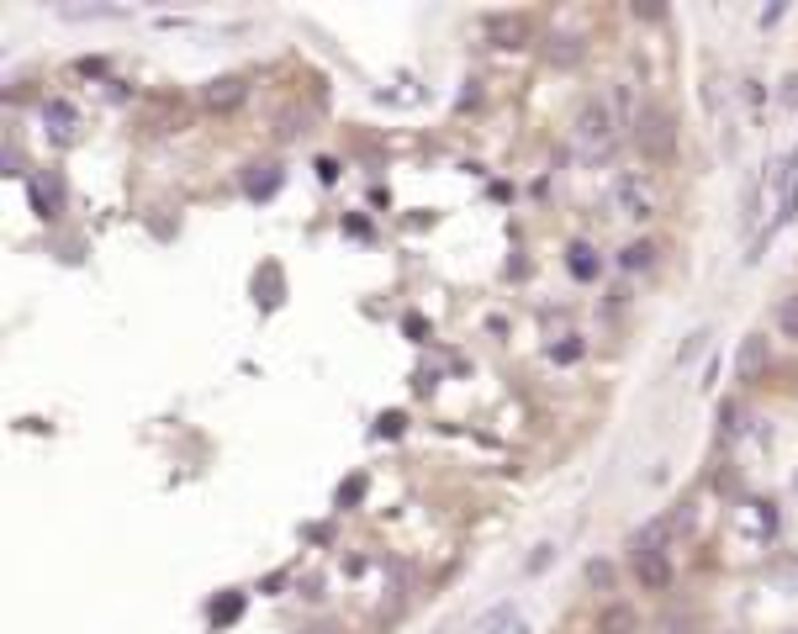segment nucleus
Segmentation results:
<instances>
[{
  "mask_svg": "<svg viewBox=\"0 0 798 634\" xmlns=\"http://www.w3.org/2000/svg\"><path fill=\"white\" fill-rule=\"evenodd\" d=\"M619 111H614V101L608 96H592V101H582V111H577V127H571V148H577V159L582 164H608V154H614V143H619Z\"/></svg>",
  "mask_w": 798,
  "mask_h": 634,
  "instance_id": "obj_1",
  "label": "nucleus"
},
{
  "mask_svg": "<svg viewBox=\"0 0 798 634\" xmlns=\"http://www.w3.org/2000/svg\"><path fill=\"white\" fill-rule=\"evenodd\" d=\"M793 196H798V154H777L762 175V222H756V249L767 244V233L783 222V212H793Z\"/></svg>",
  "mask_w": 798,
  "mask_h": 634,
  "instance_id": "obj_2",
  "label": "nucleus"
},
{
  "mask_svg": "<svg viewBox=\"0 0 798 634\" xmlns=\"http://www.w3.org/2000/svg\"><path fill=\"white\" fill-rule=\"evenodd\" d=\"M608 207H614V217H624V222H651L661 212V196H656L651 175L624 170L614 185H608Z\"/></svg>",
  "mask_w": 798,
  "mask_h": 634,
  "instance_id": "obj_3",
  "label": "nucleus"
},
{
  "mask_svg": "<svg viewBox=\"0 0 798 634\" xmlns=\"http://www.w3.org/2000/svg\"><path fill=\"white\" fill-rule=\"evenodd\" d=\"M635 143H640L645 159H666V154L677 148V127H672V117H666V111H640Z\"/></svg>",
  "mask_w": 798,
  "mask_h": 634,
  "instance_id": "obj_4",
  "label": "nucleus"
},
{
  "mask_svg": "<svg viewBox=\"0 0 798 634\" xmlns=\"http://www.w3.org/2000/svg\"><path fill=\"white\" fill-rule=\"evenodd\" d=\"M481 27H487V43H497V48H529L534 43V22L524 11H492Z\"/></svg>",
  "mask_w": 798,
  "mask_h": 634,
  "instance_id": "obj_5",
  "label": "nucleus"
},
{
  "mask_svg": "<svg viewBox=\"0 0 798 634\" xmlns=\"http://www.w3.org/2000/svg\"><path fill=\"white\" fill-rule=\"evenodd\" d=\"M27 196L37 217H59L64 212V175L59 170H32L27 175Z\"/></svg>",
  "mask_w": 798,
  "mask_h": 634,
  "instance_id": "obj_6",
  "label": "nucleus"
},
{
  "mask_svg": "<svg viewBox=\"0 0 798 634\" xmlns=\"http://www.w3.org/2000/svg\"><path fill=\"white\" fill-rule=\"evenodd\" d=\"M244 96H249L244 74H217L212 85H201V106H207V111H233Z\"/></svg>",
  "mask_w": 798,
  "mask_h": 634,
  "instance_id": "obj_7",
  "label": "nucleus"
},
{
  "mask_svg": "<svg viewBox=\"0 0 798 634\" xmlns=\"http://www.w3.org/2000/svg\"><path fill=\"white\" fill-rule=\"evenodd\" d=\"M281 180H286L281 164H270V159L265 164H249V170H244V196L249 201H270L275 191H281Z\"/></svg>",
  "mask_w": 798,
  "mask_h": 634,
  "instance_id": "obj_8",
  "label": "nucleus"
},
{
  "mask_svg": "<svg viewBox=\"0 0 798 634\" xmlns=\"http://www.w3.org/2000/svg\"><path fill=\"white\" fill-rule=\"evenodd\" d=\"M43 127H48V138H53V143H69V138H74V127H80V111H74L69 101L53 96V101L43 106Z\"/></svg>",
  "mask_w": 798,
  "mask_h": 634,
  "instance_id": "obj_9",
  "label": "nucleus"
},
{
  "mask_svg": "<svg viewBox=\"0 0 798 634\" xmlns=\"http://www.w3.org/2000/svg\"><path fill=\"white\" fill-rule=\"evenodd\" d=\"M635 576H640V587L645 592H666L672 587V561L656 550V555H635Z\"/></svg>",
  "mask_w": 798,
  "mask_h": 634,
  "instance_id": "obj_10",
  "label": "nucleus"
},
{
  "mask_svg": "<svg viewBox=\"0 0 798 634\" xmlns=\"http://www.w3.org/2000/svg\"><path fill=\"white\" fill-rule=\"evenodd\" d=\"M566 270L577 275V281H598L603 259H598V249H592V244H571L566 249Z\"/></svg>",
  "mask_w": 798,
  "mask_h": 634,
  "instance_id": "obj_11",
  "label": "nucleus"
},
{
  "mask_svg": "<svg viewBox=\"0 0 798 634\" xmlns=\"http://www.w3.org/2000/svg\"><path fill=\"white\" fill-rule=\"evenodd\" d=\"M524 624H518V613L503 603V608H492V613H481L476 619V634H518Z\"/></svg>",
  "mask_w": 798,
  "mask_h": 634,
  "instance_id": "obj_12",
  "label": "nucleus"
},
{
  "mask_svg": "<svg viewBox=\"0 0 798 634\" xmlns=\"http://www.w3.org/2000/svg\"><path fill=\"white\" fill-rule=\"evenodd\" d=\"M545 59H550V64H561V69H566V64H577V59H582V37L555 32L550 43H545Z\"/></svg>",
  "mask_w": 798,
  "mask_h": 634,
  "instance_id": "obj_13",
  "label": "nucleus"
},
{
  "mask_svg": "<svg viewBox=\"0 0 798 634\" xmlns=\"http://www.w3.org/2000/svg\"><path fill=\"white\" fill-rule=\"evenodd\" d=\"M598 634H635V608H629V603H614V608H603V619H598Z\"/></svg>",
  "mask_w": 798,
  "mask_h": 634,
  "instance_id": "obj_14",
  "label": "nucleus"
},
{
  "mask_svg": "<svg viewBox=\"0 0 798 634\" xmlns=\"http://www.w3.org/2000/svg\"><path fill=\"white\" fill-rule=\"evenodd\" d=\"M666 534H672V524H661V518H651L635 539H629V550L635 555H656V545H666Z\"/></svg>",
  "mask_w": 798,
  "mask_h": 634,
  "instance_id": "obj_15",
  "label": "nucleus"
},
{
  "mask_svg": "<svg viewBox=\"0 0 798 634\" xmlns=\"http://www.w3.org/2000/svg\"><path fill=\"white\" fill-rule=\"evenodd\" d=\"M762 370H767V344L762 339H746V344H740V376L756 381Z\"/></svg>",
  "mask_w": 798,
  "mask_h": 634,
  "instance_id": "obj_16",
  "label": "nucleus"
},
{
  "mask_svg": "<svg viewBox=\"0 0 798 634\" xmlns=\"http://www.w3.org/2000/svg\"><path fill=\"white\" fill-rule=\"evenodd\" d=\"M651 265H656V244H645V238L619 249V270H651Z\"/></svg>",
  "mask_w": 798,
  "mask_h": 634,
  "instance_id": "obj_17",
  "label": "nucleus"
},
{
  "mask_svg": "<svg viewBox=\"0 0 798 634\" xmlns=\"http://www.w3.org/2000/svg\"><path fill=\"white\" fill-rule=\"evenodd\" d=\"M207 613H212V624L222 629V624H233L238 613H244V598H238V592H222V598H217V603H212Z\"/></svg>",
  "mask_w": 798,
  "mask_h": 634,
  "instance_id": "obj_18",
  "label": "nucleus"
},
{
  "mask_svg": "<svg viewBox=\"0 0 798 634\" xmlns=\"http://www.w3.org/2000/svg\"><path fill=\"white\" fill-rule=\"evenodd\" d=\"M614 576H619V571H614V561H587V582L598 587V592L614 587Z\"/></svg>",
  "mask_w": 798,
  "mask_h": 634,
  "instance_id": "obj_19",
  "label": "nucleus"
},
{
  "mask_svg": "<svg viewBox=\"0 0 798 634\" xmlns=\"http://www.w3.org/2000/svg\"><path fill=\"white\" fill-rule=\"evenodd\" d=\"M777 328H783L788 339H798V296H788V302L777 307Z\"/></svg>",
  "mask_w": 798,
  "mask_h": 634,
  "instance_id": "obj_20",
  "label": "nucleus"
},
{
  "mask_svg": "<svg viewBox=\"0 0 798 634\" xmlns=\"http://www.w3.org/2000/svg\"><path fill=\"white\" fill-rule=\"evenodd\" d=\"M550 360H555V365L582 360V339H561V344H550Z\"/></svg>",
  "mask_w": 798,
  "mask_h": 634,
  "instance_id": "obj_21",
  "label": "nucleus"
},
{
  "mask_svg": "<svg viewBox=\"0 0 798 634\" xmlns=\"http://www.w3.org/2000/svg\"><path fill=\"white\" fill-rule=\"evenodd\" d=\"M360 492H365V476H349L344 487H339V508H349V502H355Z\"/></svg>",
  "mask_w": 798,
  "mask_h": 634,
  "instance_id": "obj_22",
  "label": "nucleus"
},
{
  "mask_svg": "<svg viewBox=\"0 0 798 634\" xmlns=\"http://www.w3.org/2000/svg\"><path fill=\"white\" fill-rule=\"evenodd\" d=\"M777 101H783L788 111H798V74H788V80H783V90H777Z\"/></svg>",
  "mask_w": 798,
  "mask_h": 634,
  "instance_id": "obj_23",
  "label": "nucleus"
},
{
  "mask_svg": "<svg viewBox=\"0 0 798 634\" xmlns=\"http://www.w3.org/2000/svg\"><path fill=\"white\" fill-rule=\"evenodd\" d=\"M318 180L333 185V180H339V164H333V159H318Z\"/></svg>",
  "mask_w": 798,
  "mask_h": 634,
  "instance_id": "obj_24",
  "label": "nucleus"
},
{
  "mask_svg": "<svg viewBox=\"0 0 798 634\" xmlns=\"http://www.w3.org/2000/svg\"><path fill=\"white\" fill-rule=\"evenodd\" d=\"M635 16H645V22H661L666 6H635Z\"/></svg>",
  "mask_w": 798,
  "mask_h": 634,
  "instance_id": "obj_25",
  "label": "nucleus"
},
{
  "mask_svg": "<svg viewBox=\"0 0 798 634\" xmlns=\"http://www.w3.org/2000/svg\"><path fill=\"white\" fill-rule=\"evenodd\" d=\"M666 634H682V624H666Z\"/></svg>",
  "mask_w": 798,
  "mask_h": 634,
  "instance_id": "obj_26",
  "label": "nucleus"
}]
</instances>
